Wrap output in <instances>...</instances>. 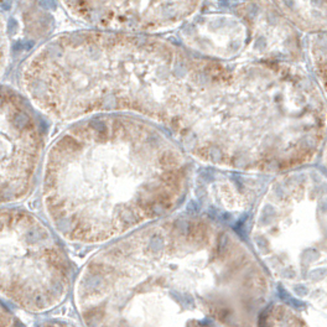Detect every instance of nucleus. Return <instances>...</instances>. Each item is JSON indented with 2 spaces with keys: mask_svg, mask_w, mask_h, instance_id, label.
I'll list each match as a JSON object with an SVG mask.
<instances>
[{
  "mask_svg": "<svg viewBox=\"0 0 327 327\" xmlns=\"http://www.w3.org/2000/svg\"><path fill=\"white\" fill-rule=\"evenodd\" d=\"M301 32L327 31V0H270Z\"/></svg>",
  "mask_w": 327,
  "mask_h": 327,
  "instance_id": "obj_11",
  "label": "nucleus"
},
{
  "mask_svg": "<svg viewBox=\"0 0 327 327\" xmlns=\"http://www.w3.org/2000/svg\"><path fill=\"white\" fill-rule=\"evenodd\" d=\"M182 46L205 57L238 62L249 46V31L234 13L196 14L180 26Z\"/></svg>",
  "mask_w": 327,
  "mask_h": 327,
  "instance_id": "obj_9",
  "label": "nucleus"
},
{
  "mask_svg": "<svg viewBox=\"0 0 327 327\" xmlns=\"http://www.w3.org/2000/svg\"><path fill=\"white\" fill-rule=\"evenodd\" d=\"M260 327H327V321L317 318L316 322V313L307 316L290 305L274 302L264 311Z\"/></svg>",
  "mask_w": 327,
  "mask_h": 327,
  "instance_id": "obj_12",
  "label": "nucleus"
},
{
  "mask_svg": "<svg viewBox=\"0 0 327 327\" xmlns=\"http://www.w3.org/2000/svg\"><path fill=\"white\" fill-rule=\"evenodd\" d=\"M230 172L229 170L217 172V176L205 187L206 198L218 209L238 213L253 205L262 185L250 177L252 174H247L245 177H237Z\"/></svg>",
  "mask_w": 327,
  "mask_h": 327,
  "instance_id": "obj_10",
  "label": "nucleus"
},
{
  "mask_svg": "<svg viewBox=\"0 0 327 327\" xmlns=\"http://www.w3.org/2000/svg\"><path fill=\"white\" fill-rule=\"evenodd\" d=\"M321 164L323 166V170H325V174L327 175V139L322 146V150H321Z\"/></svg>",
  "mask_w": 327,
  "mask_h": 327,
  "instance_id": "obj_16",
  "label": "nucleus"
},
{
  "mask_svg": "<svg viewBox=\"0 0 327 327\" xmlns=\"http://www.w3.org/2000/svg\"><path fill=\"white\" fill-rule=\"evenodd\" d=\"M2 327H16L14 316L8 310H5V307L2 308Z\"/></svg>",
  "mask_w": 327,
  "mask_h": 327,
  "instance_id": "obj_15",
  "label": "nucleus"
},
{
  "mask_svg": "<svg viewBox=\"0 0 327 327\" xmlns=\"http://www.w3.org/2000/svg\"><path fill=\"white\" fill-rule=\"evenodd\" d=\"M271 279L230 228L174 213L92 255L73 297L85 327H260Z\"/></svg>",
  "mask_w": 327,
  "mask_h": 327,
  "instance_id": "obj_2",
  "label": "nucleus"
},
{
  "mask_svg": "<svg viewBox=\"0 0 327 327\" xmlns=\"http://www.w3.org/2000/svg\"><path fill=\"white\" fill-rule=\"evenodd\" d=\"M305 52L310 71L327 102V31L307 35Z\"/></svg>",
  "mask_w": 327,
  "mask_h": 327,
  "instance_id": "obj_13",
  "label": "nucleus"
},
{
  "mask_svg": "<svg viewBox=\"0 0 327 327\" xmlns=\"http://www.w3.org/2000/svg\"><path fill=\"white\" fill-rule=\"evenodd\" d=\"M233 13L248 27L249 46L243 61L305 63V42L270 0H242Z\"/></svg>",
  "mask_w": 327,
  "mask_h": 327,
  "instance_id": "obj_8",
  "label": "nucleus"
},
{
  "mask_svg": "<svg viewBox=\"0 0 327 327\" xmlns=\"http://www.w3.org/2000/svg\"><path fill=\"white\" fill-rule=\"evenodd\" d=\"M270 276L310 305L327 297V175L305 166L265 187L250 230Z\"/></svg>",
  "mask_w": 327,
  "mask_h": 327,
  "instance_id": "obj_4",
  "label": "nucleus"
},
{
  "mask_svg": "<svg viewBox=\"0 0 327 327\" xmlns=\"http://www.w3.org/2000/svg\"><path fill=\"white\" fill-rule=\"evenodd\" d=\"M240 2H242V0H240Z\"/></svg>",
  "mask_w": 327,
  "mask_h": 327,
  "instance_id": "obj_17",
  "label": "nucleus"
},
{
  "mask_svg": "<svg viewBox=\"0 0 327 327\" xmlns=\"http://www.w3.org/2000/svg\"><path fill=\"white\" fill-rule=\"evenodd\" d=\"M2 294L32 313L61 305L72 286L62 244L43 221L21 208L2 211Z\"/></svg>",
  "mask_w": 327,
  "mask_h": 327,
  "instance_id": "obj_5",
  "label": "nucleus"
},
{
  "mask_svg": "<svg viewBox=\"0 0 327 327\" xmlns=\"http://www.w3.org/2000/svg\"><path fill=\"white\" fill-rule=\"evenodd\" d=\"M68 124L47 150L41 186L46 217L61 238L107 245L185 202L190 155L165 129L129 113Z\"/></svg>",
  "mask_w": 327,
  "mask_h": 327,
  "instance_id": "obj_3",
  "label": "nucleus"
},
{
  "mask_svg": "<svg viewBox=\"0 0 327 327\" xmlns=\"http://www.w3.org/2000/svg\"><path fill=\"white\" fill-rule=\"evenodd\" d=\"M66 13L89 30L155 35L181 26L205 0H58Z\"/></svg>",
  "mask_w": 327,
  "mask_h": 327,
  "instance_id": "obj_7",
  "label": "nucleus"
},
{
  "mask_svg": "<svg viewBox=\"0 0 327 327\" xmlns=\"http://www.w3.org/2000/svg\"><path fill=\"white\" fill-rule=\"evenodd\" d=\"M35 106L23 93L2 88V203L26 198L43 155V135Z\"/></svg>",
  "mask_w": 327,
  "mask_h": 327,
  "instance_id": "obj_6",
  "label": "nucleus"
},
{
  "mask_svg": "<svg viewBox=\"0 0 327 327\" xmlns=\"http://www.w3.org/2000/svg\"><path fill=\"white\" fill-rule=\"evenodd\" d=\"M262 73L259 61L226 62L155 35L87 29L39 47L20 83L35 108L57 122L135 114L165 129L191 157L238 171Z\"/></svg>",
  "mask_w": 327,
  "mask_h": 327,
  "instance_id": "obj_1",
  "label": "nucleus"
},
{
  "mask_svg": "<svg viewBox=\"0 0 327 327\" xmlns=\"http://www.w3.org/2000/svg\"><path fill=\"white\" fill-rule=\"evenodd\" d=\"M35 327H77V326L63 320H45L39 322Z\"/></svg>",
  "mask_w": 327,
  "mask_h": 327,
  "instance_id": "obj_14",
  "label": "nucleus"
}]
</instances>
